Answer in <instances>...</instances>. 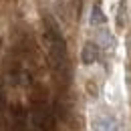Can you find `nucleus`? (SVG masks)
Wrapping results in <instances>:
<instances>
[{"instance_id":"20e7f679","label":"nucleus","mask_w":131,"mask_h":131,"mask_svg":"<svg viewBox=\"0 0 131 131\" xmlns=\"http://www.w3.org/2000/svg\"><path fill=\"white\" fill-rule=\"evenodd\" d=\"M91 24H95V26H99V24H105V14L101 12V8L97 6H93V12H91Z\"/></svg>"},{"instance_id":"1a4fd4ad","label":"nucleus","mask_w":131,"mask_h":131,"mask_svg":"<svg viewBox=\"0 0 131 131\" xmlns=\"http://www.w3.org/2000/svg\"><path fill=\"white\" fill-rule=\"evenodd\" d=\"M0 47H2V38H0Z\"/></svg>"},{"instance_id":"6e6552de","label":"nucleus","mask_w":131,"mask_h":131,"mask_svg":"<svg viewBox=\"0 0 131 131\" xmlns=\"http://www.w3.org/2000/svg\"><path fill=\"white\" fill-rule=\"evenodd\" d=\"M4 105H6V97H4V91L0 89V111L4 109Z\"/></svg>"},{"instance_id":"423d86ee","label":"nucleus","mask_w":131,"mask_h":131,"mask_svg":"<svg viewBox=\"0 0 131 131\" xmlns=\"http://www.w3.org/2000/svg\"><path fill=\"white\" fill-rule=\"evenodd\" d=\"M73 2V10H75V16L79 18V14H81V0H71Z\"/></svg>"},{"instance_id":"7ed1b4c3","label":"nucleus","mask_w":131,"mask_h":131,"mask_svg":"<svg viewBox=\"0 0 131 131\" xmlns=\"http://www.w3.org/2000/svg\"><path fill=\"white\" fill-rule=\"evenodd\" d=\"M81 61L83 65H93L99 61V47L95 42H87L81 50Z\"/></svg>"},{"instance_id":"f03ea898","label":"nucleus","mask_w":131,"mask_h":131,"mask_svg":"<svg viewBox=\"0 0 131 131\" xmlns=\"http://www.w3.org/2000/svg\"><path fill=\"white\" fill-rule=\"evenodd\" d=\"M93 131H119V123L111 115H97L93 117Z\"/></svg>"},{"instance_id":"f257e3e1","label":"nucleus","mask_w":131,"mask_h":131,"mask_svg":"<svg viewBox=\"0 0 131 131\" xmlns=\"http://www.w3.org/2000/svg\"><path fill=\"white\" fill-rule=\"evenodd\" d=\"M30 121H32L34 129H38V131H54V129H57V119H54V113L47 107L45 99L32 101Z\"/></svg>"},{"instance_id":"39448f33","label":"nucleus","mask_w":131,"mask_h":131,"mask_svg":"<svg viewBox=\"0 0 131 131\" xmlns=\"http://www.w3.org/2000/svg\"><path fill=\"white\" fill-rule=\"evenodd\" d=\"M125 8H127V2L121 0V2H119V10H117V26H119V28H123V22H125V20H123V18H125Z\"/></svg>"},{"instance_id":"0eeeda50","label":"nucleus","mask_w":131,"mask_h":131,"mask_svg":"<svg viewBox=\"0 0 131 131\" xmlns=\"http://www.w3.org/2000/svg\"><path fill=\"white\" fill-rule=\"evenodd\" d=\"M87 89H89V95L91 97H97V85L95 83H87Z\"/></svg>"},{"instance_id":"9d476101","label":"nucleus","mask_w":131,"mask_h":131,"mask_svg":"<svg viewBox=\"0 0 131 131\" xmlns=\"http://www.w3.org/2000/svg\"><path fill=\"white\" fill-rule=\"evenodd\" d=\"M0 131H2V129H0Z\"/></svg>"}]
</instances>
